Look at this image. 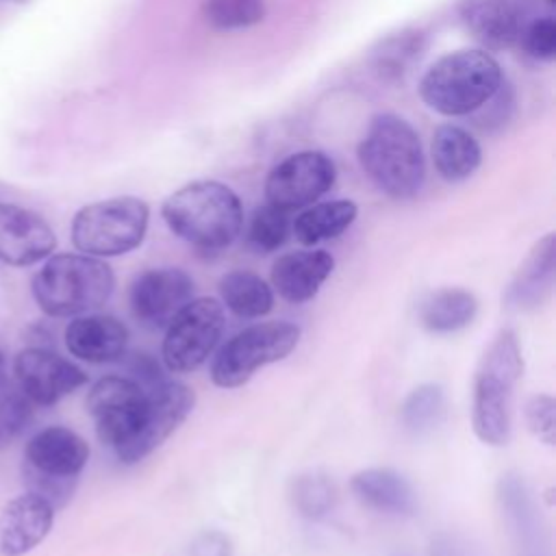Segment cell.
I'll list each match as a JSON object with an SVG mask.
<instances>
[{
	"mask_svg": "<svg viewBox=\"0 0 556 556\" xmlns=\"http://www.w3.org/2000/svg\"><path fill=\"white\" fill-rule=\"evenodd\" d=\"M169 230L202 252L228 248L241 232L237 193L217 180H193L174 191L161 208Z\"/></svg>",
	"mask_w": 556,
	"mask_h": 556,
	"instance_id": "1",
	"label": "cell"
},
{
	"mask_svg": "<svg viewBox=\"0 0 556 556\" xmlns=\"http://www.w3.org/2000/svg\"><path fill=\"white\" fill-rule=\"evenodd\" d=\"M523 376V356L517 334L500 330L480 358L473 378L471 424L486 445H506L513 432L515 387Z\"/></svg>",
	"mask_w": 556,
	"mask_h": 556,
	"instance_id": "2",
	"label": "cell"
},
{
	"mask_svg": "<svg viewBox=\"0 0 556 556\" xmlns=\"http://www.w3.org/2000/svg\"><path fill=\"white\" fill-rule=\"evenodd\" d=\"M358 161L369 180L395 200L413 198L426 180V159L419 135L393 113H378L358 146Z\"/></svg>",
	"mask_w": 556,
	"mask_h": 556,
	"instance_id": "3",
	"label": "cell"
},
{
	"mask_svg": "<svg viewBox=\"0 0 556 556\" xmlns=\"http://www.w3.org/2000/svg\"><path fill=\"white\" fill-rule=\"evenodd\" d=\"M109 263L89 254H52L30 280V291L48 317H78L100 308L113 293Z\"/></svg>",
	"mask_w": 556,
	"mask_h": 556,
	"instance_id": "4",
	"label": "cell"
},
{
	"mask_svg": "<svg viewBox=\"0 0 556 556\" xmlns=\"http://www.w3.org/2000/svg\"><path fill=\"white\" fill-rule=\"evenodd\" d=\"M500 85L502 70L489 52L456 50L428 67L419 80V96L432 111L456 117L482 109Z\"/></svg>",
	"mask_w": 556,
	"mask_h": 556,
	"instance_id": "5",
	"label": "cell"
},
{
	"mask_svg": "<svg viewBox=\"0 0 556 556\" xmlns=\"http://www.w3.org/2000/svg\"><path fill=\"white\" fill-rule=\"evenodd\" d=\"M87 460L89 445L78 432L48 426L35 432L24 447V478L30 491L56 508L72 497Z\"/></svg>",
	"mask_w": 556,
	"mask_h": 556,
	"instance_id": "6",
	"label": "cell"
},
{
	"mask_svg": "<svg viewBox=\"0 0 556 556\" xmlns=\"http://www.w3.org/2000/svg\"><path fill=\"white\" fill-rule=\"evenodd\" d=\"M150 208L135 195H119L83 206L72 219V243L78 252L106 258L135 250L148 230Z\"/></svg>",
	"mask_w": 556,
	"mask_h": 556,
	"instance_id": "7",
	"label": "cell"
},
{
	"mask_svg": "<svg viewBox=\"0 0 556 556\" xmlns=\"http://www.w3.org/2000/svg\"><path fill=\"white\" fill-rule=\"evenodd\" d=\"M300 341V328L291 321H261L228 339L213 365L211 380L222 389L243 387L261 367L289 356Z\"/></svg>",
	"mask_w": 556,
	"mask_h": 556,
	"instance_id": "8",
	"label": "cell"
},
{
	"mask_svg": "<svg viewBox=\"0 0 556 556\" xmlns=\"http://www.w3.org/2000/svg\"><path fill=\"white\" fill-rule=\"evenodd\" d=\"M226 326L224 304L215 298H193L165 326L161 345L169 371H193L206 363L217 348Z\"/></svg>",
	"mask_w": 556,
	"mask_h": 556,
	"instance_id": "9",
	"label": "cell"
},
{
	"mask_svg": "<svg viewBox=\"0 0 556 556\" xmlns=\"http://www.w3.org/2000/svg\"><path fill=\"white\" fill-rule=\"evenodd\" d=\"M148 389L128 376H104L87 393V410L93 419L96 434L115 456L132 439L143 415Z\"/></svg>",
	"mask_w": 556,
	"mask_h": 556,
	"instance_id": "10",
	"label": "cell"
},
{
	"mask_svg": "<svg viewBox=\"0 0 556 556\" xmlns=\"http://www.w3.org/2000/svg\"><path fill=\"white\" fill-rule=\"evenodd\" d=\"M334 178L337 167L328 154L319 150L295 152L271 167L265 180V198L282 211L304 208L330 191Z\"/></svg>",
	"mask_w": 556,
	"mask_h": 556,
	"instance_id": "11",
	"label": "cell"
},
{
	"mask_svg": "<svg viewBox=\"0 0 556 556\" xmlns=\"http://www.w3.org/2000/svg\"><path fill=\"white\" fill-rule=\"evenodd\" d=\"M193 404L195 395L182 382L163 380L156 387H150L139 426L117 458L124 465H135L150 456L169 434L178 430V426L193 410Z\"/></svg>",
	"mask_w": 556,
	"mask_h": 556,
	"instance_id": "12",
	"label": "cell"
},
{
	"mask_svg": "<svg viewBox=\"0 0 556 556\" xmlns=\"http://www.w3.org/2000/svg\"><path fill=\"white\" fill-rule=\"evenodd\" d=\"M15 382L37 406H54L87 382V374L72 361L43 345H28L13 358Z\"/></svg>",
	"mask_w": 556,
	"mask_h": 556,
	"instance_id": "13",
	"label": "cell"
},
{
	"mask_svg": "<svg viewBox=\"0 0 556 556\" xmlns=\"http://www.w3.org/2000/svg\"><path fill=\"white\" fill-rule=\"evenodd\" d=\"M193 278L178 267H159L139 274L128 291L135 319L150 328H165L176 313L193 300Z\"/></svg>",
	"mask_w": 556,
	"mask_h": 556,
	"instance_id": "14",
	"label": "cell"
},
{
	"mask_svg": "<svg viewBox=\"0 0 556 556\" xmlns=\"http://www.w3.org/2000/svg\"><path fill=\"white\" fill-rule=\"evenodd\" d=\"M497 502L515 556H552L549 536L534 493L519 473H506L497 482Z\"/></svg>",
	"mask_w": 556,
	"mask_h": 556,
	"instance_id": "15",
	"label": "cell"
},
{
	"mask_svg": "<svg viewBox=\"0 0 556 556\" xmlns=\"http://www.w3.org/2000/svg\"><path fill=\"white\" fill-rule=\"evenodd\" d=\"M56 248V235L35 211L0 202V261L13 267H30L48 258Z\"/></svg>",
	"mask_w": 556,
	"mask_h": 556,
	"instance_id": "16",
	"label": "cell"
},
{
	"mask_svg": "<svg viewBox=\"0 0 556 556\" xmlns=\"http://www.w3.org/2000/svg\"><path fill=\"white\" fill-rule=\"evenodd\" d=\"M54 506L35 491L9 500L0 513V554L24 556L52 530Z\"/></svg>",
	"mask_w": 556,
	"mask_h": 556,
	"instance_id": "17",
	"label": "cell"
},
{
	"mask_svg": "<svg viewBox=\"0 0 556 556\" xmlns=\"http://www.w3.org/2000/svg\"><path fill=\"white\" fill-rule=\"evenodd\" d=\"M63 339L72 356L100 365L124 356L128 345V328L113 315L85 313L67 324Z\"/></svg>",
	"mask_w": 556,
	"mask_h": 556,
	"instance_id": "18",
	"label": "cell"
},
{
	"mask_svg": "<svg viewBox=\"0 0 556 556\" xmlns=\"http://www.w3.org/2000/svg\"><path fill=\"white\" fill-rule=\"evenodd\" d=\"M332 269L334 258L326 250L289 252L278 256L271 265V287L282 300L302 304L317 295Z\"/></svg>",
	"mask_w": 556,
	"mask_h": 556,
	"instance_id": "19",
	"label": "cell"
},
{
	"mask_svg": "<svg viewBox=\"0 0 556 556\" xmlns=\"http://www.w3.org/2000/svg\"><path fill=\"white\" fill-rule=\"evenodd\" d=\"M556 282V237L547 232L528 252L517 267L508 289L506 302L517 311H534L547 302Z\"/></svg>",
	"mask_w": 556,
	"mask_h": 556,
	"instance_id": "20",
	"label": "cell"
},
{
	"mask_svg": "<svg viewBox=\"0 0 556 556\" xmlns=\"http://www.w3.org/2000/svg\"><path fill=\"white\" fill-rule=\"evenodd\" d=\"M350 489L354 497L371 510L395 517H410L417 513V493L410 482L395 469H363L352 476Z\"/></svg>",
	"mask_w": 556,
	"mask_h": 556,
	"instance_id": "21",
	"label": "cell"
},
{
	"mask_svg": "<svg viewBox=\"0 0 556 556\" xmlns=\"http://www.w3.org/2000/svg\"><path fill=\"white\" fill-rule=\"evenodd\" d=\"M458 13L471 35L493 50L515 43L523 26L515 0H460Z\"/></svg>",
	"mask_w": 556,
	"mask_h": 556,
	"instance_id": "22",
	"label": "cell"
},
{
	"mask_svg": "<svg viewBox=\"0 0 556 556\" xmlns=\"http://www.w3.org/2000/svg\"><path fill=\"white\" fill-rule=\"evenodd\" d=\"M432 161L443 180L460 182L480 167L482 150L465 128L443 124L432 137Z\"/></svg>",
	"mask_w": 556,
	"mask_h": 556,
	"instance_id": "23",
	"label": "cell"
},
{
	"mask_svg": "<svg viewBox=\"0 0 556 556\" xmlns=\"http://www.w3.org/2000/svg\"><path fill=\"white\" fill-rule=\"evenodd\" d=\"M358 215V206L352 200H330L308 204L291 224L295 239L302 245H315L345 232Z\"/></svg>",
	"mask_w": 556,
	"mask_h": 556,
	"instance_id": "24",
	"label": "cell"
},
{
	"mask_svg": "<svg viewBox=\"0 0 556 556\" xmlns=\"http://www.w3.org/2000/svg\"><path fill=\"white\" fill-rule=\"evenodd\" d=\"M478 300L473 293L456 287L430 293L419 306V319L430 332H456L473 321Z\"/></svg>",
	"mask_w": 556,
	"mask_h": 556,
	"instance_id": "25",
	"label": "cell"
},
{
	"mask_svg": "<svg viewBox=\"0 0 556 556\" xmlns=\"http://www.w3.org/2000/svg\"><path fill=\"white\" fill-rule=\"evenodd\" d=\"M222 302L228 311L243 319H258L274 306L271 287L254 271L235 269L219 280Z\"/></svg>",
	"mask_w": 556,
	"mask_h": 556,
	"instance_id": "26",
	"label": "cell"
},
{
	"mask_svg": "<svg viewBox=\"0 0 556 556\" xmlns=\"http://www.w3.org/2000/svg\"><path fill=\"white\" fill-rule=\"evenodd\" d=\"M445 417V393L441 384L426 382L413 389L400 406V421L406 432L421 437L432 432Z\"/></svg>",
	"mask_w": 556,
	"mask_h": 556,
	"instance_id": "27",
	"label": "cell"
},
{
	"mask_svg": "<svg viewBox=\"0 0 556 556\" xmlns=\"http://www.w3.org/2000/svg\"><path fill=\"white\" fill-rule=\"evenodd\" d=\"M289 497H291L293 508L302 517L317 521V519H324L334 508L337 486L326 473L306 471V473H300L298 478H293Z\"/></svg>",
	"mask_w": 556,
	"mask_h": 556,
	"instance_id": "28",
	"label": "cell"
},
{
	"mask_svg": "<svg viewBox=\"0 0 556 556\" xmlns=\"http://www.w3.org/2000/svg\"><path fill=\"white\" fill-rule=\"evenodd\" d=\"M424 35L419 30H404L384 39L374 52V70L382 78H397L421 56Z\"/></svg>",
	"mask_w": 556,
	"mask_h": 556,
	"instance_id": "29",
	"label": "cell"
},
{
	"mask_svg": "<svg viewBox=\"0 0 556 556\" xmlns=\"http://www.w3.org/2000/svg\"><path fill=\"white\" fill-rule=\"evenodd\" d=\"M33 421V402L9 374H0V450L9 447Z\"/></svg>",
	"mask_w": 556,
	"mask_h": 556,
	"instance_id": "30",
	"label": "cell"
},
{
	"mask_svg": "<svg viewBox=\"0 0 556 556\" xmlns=\"http://www.w3.org/2000/svg\"><path fill=\"white\" fill-rule=\"evenodd\" d=\"M289 211H282L274 204H263L258 206L248 224V243L252 250L258 254H267L278 250L287 237H289Z\"/></svg>",
	"mask_w": 556,
	"mask_h": 556,
	"instance_id": "31",
	"label": "cell"
},
{
	"mask_svg": "<svg viewBox=\"0 0 556 556\" xmlns=\"http://www.w3.org/2000/svg\"><path fill=\"white\" fill-rule=\"evenodd\" d=\"M204 17L217 30H239L265 17V0H204Z\"/></svg>",
	"mask_w": 556,
	"mask_h": 556,
	"instance_id": "32",
	"label": "cell"
},
{
	"mask_svg": "<svg viewBox=\"0 0 556 556\" xmlns=\"http://www.w3.org/2000/svg\"><path fill=\"white\" fill-rule=\"evenodd\" d=\"M519 39L530 56L539 61H552L556 56V20L552 15L532 20L530 24L521 26Z\"/></svg>",
	"mask_w": 556,
	"mask_h": 556,
	"instance_id": "33",
	"label": "cell"
},
{
	"mask_svg": "<svg viewBox=\"0 0 556 556\" xmlns=\"http://www.w3.org/2000/svg\"><path fill=\"white\" fill-rule=\"evenodd\" d=\"M528 430L541 439L543 443L552 445L556 439V402L547 393H536L526 402L523 408Z\"/></svg>",
	"mask_w": 556,
	"mask_h": 556,
	"instance_id": "34",
	"label": "cell"
},
{
	"mask_svg": "<svg viewBox=\"0 0 556 556\" xmlns=\"http://www.w3.org/2000/svg\"><path fill=\"white\" fill-rule=\"evenodd\" d=\"M189 556H232V541L219 530L200 532L191 541Z\"/></svg>",
	"mask_w": 556,
	"mask_h": 556,
	"instance_id": "35",
	"label": "cell"
},
{
	"mask_svg": "<svg viewBox=\"0 0 556 556\" xmlns=\"http://www.w3.org/2000/svg\"><path fill=\"white\" fill-rule=\"evenodd\" d=\"M128 369H130V374H132V376H128V378L137 380L143 389L156 387L159 382H163V380H165V378H163V374H161L159 363H156L150 354H146V352L132 354V363L128 365Z\"/></svg>",
	"mask_w": 556,
	"mask_h": 556,
	"instance_id": "36",
	"label": "cell"
},
{
	"mask_svg": "<svg viewBox=\"0 0 556 556\" xmlns=\"http://www.w3.org/2000/svg\"><path fill=\"white\" fill-rule=\"evenodd\" d=\"M430 556H480V554L467 539L443 532L432 539Z\"/></svg>",
	"mask_w": 556,
	"mask_h": 556,
	"instance_id": "37",
	"label": "cell"
},
{
	"mask_svg": "<svg viewBox=\"0 0 556 556\" xmlns=\"http://www.w3.org/2000/svg\"><path fill=\"white\" fill-rule=\"evenodd\" d=\"M0 374H7V356L2 350H0Z\"/></svg>",
	"mask_w": 556,
	"mask_h": 556,
	"instance_id": "38",
	"label": "cell"
},
{
	"mask_svg": "<svg viewBox=\"0 0 556 556\" xmlns=\"http://www.w3.org/2000/svg\"><path fill=\"white\" fill-rule=\"evenodd\" d=\"M397 556H406V554H397Z\"/></svg>",
	"mask_w": 556,
	"mask_h": 556,
	"instance_id": "39",
	"label": "cell"
},
{
	"mask_svg": "<svg viewBox=\"0 0 556 556\" xmlns=\"http://www.w3.org/2000/svg\"><path fill=\"white\" fill-rule=\"evenodd\" d=\"M547 2H554V0H547Z\"/></svg>",
	"mask_w": 556,
	"mask_h": 556,
	"instance_id": "40",
	"label": "cell"
}]
</instances>
